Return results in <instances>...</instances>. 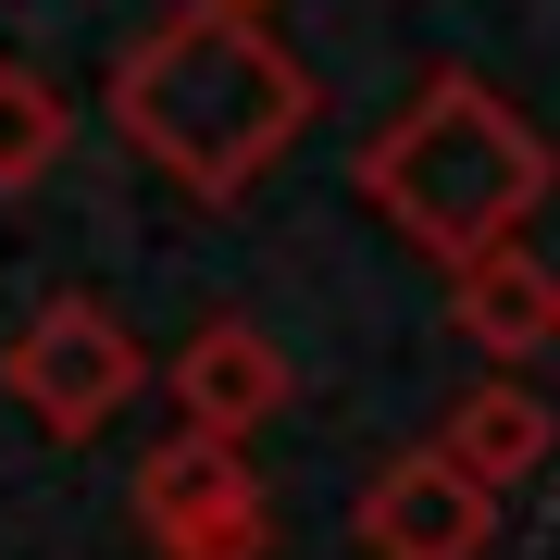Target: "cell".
<instances>
[{
    "label": "cell",
    "instance_id": "6da1fadb",
    "mask_svg": "<svg viewBox=\"0 0 560 560\" xmlns=\"http://www.w3.org/2000/svg\"><path fill=\"white\" fill-rule=\"evenodd\" d=\"M113 125L200 212H224V200H249V187L300 150L312 62L287 50L261 13H237V0H187V13H162L150 38L113 62Z\"/></svg>",
    "mask_w": 560,
    "mask_h": 560
},
{
    "label": "cell",
    "instance_id": "7a4b0ae2",
    "mask_svg": "<svg viewBox=\"0 0 560 560\" xmlns=\"http://www.w3.org/2000/svg\"><path fill=\"white\" fill-rule=\"evenodd\" d=\"M548 175H560V162H548V138H536V113H523L511 88L460 75V62H436V75L361 138V200L399 224L423 261H448V275L523 249Z\"/></svg>",
    "mask_w": 560,
    "mask_h": 560
},
{
    "label": "cell",
    "instance_id": "3957f363",
    "mask_svg": "<svg viewBox=\"0 0 560 560\" xmlns=\"http://www.w3.org/2000/svg\"><path fill=\"white\" fill-rule=\"evenodd\" d=\"M0 386L25 399V423H38V436L88 448V436H101V423L150 386V349H138V324H125L113 300H88V287H75V300H38V312L13 324Z\"/></svg>",
    "mask_w": 560,
    "mask_h": 560
},
{
    "label": "cell",
    "instance_id": "277c9868",
    "mask_svg": "<svg viewBox=\"0 0 560 560\" xmlns=\"http://www.w3.org/2000/svg\"><path fill=\"white\" fill-rule=\"evenodd\" d=\"M138 536L162 560H261V548H275V499H261L249 448L175 423V436L138 460Z\"/></svg>",
    "mask_w": 560,
    "mask_h": 560
},
{
    "label": "cell",
    "instance_id": "5b68a950",
    "mask_svg": "<svg viewBox=\"0 0 560 560\" xmlns=\"http://www.w3.org/2000/svg\"><path fill=\"white\" fill-rule=\"evenodd\" d=\"M349 536H361V560H486L499 499H486V486L460 474L436 436H423V448H386L374 474H361Z\"/></svg>",
    "mask_w": 560,
    "mask_h": 560
},
{
    "label": "cell",
    "instance_id": "8992f818",
    "mask_svg": "<svg viewBox=\"0 0 560 560\" xmlns=\"http://www.w3.org/2000/svg\"><path fill=\"white\" fill-rule=\"evenodd\" d=\"M162 386H175V423L187 436H224V448H249L261 423H275L287 399H300V374H287V349L261 337L249 312H224V324H200L175 361H162Z\"/></svg>",
    "mask_w": 560,
    "mask_h": 560
},
{
    "label": "cell",
    "instance_id": "52a82bcc",
    "mask_svg": "<svg viewBox=\"0 0 560 560\" xmlns=\"http://www.w3.org/2000/svg\"><path fill=\"white\" fill-rule=\"evenodd\" d=\"M436 448H448L460 474L486 486V499H511L523 474H548V448H560V411H548L523 374H474V386H460V399L436 411Z\"/></svg>",
    "mask_w": 560,
    "mask_h": 560
},
{
    "label": "cell",
    "instance_id": "ba28073f",
    "mask_svg": "<svg viewBox=\"0 0 560 560\" xmlns=\"http://www.w3.org/2000/svg\"><path fill=\"white\" fill-rule=\"evenodd\" d=\"M448 324L486 361H536V349H560V275L536 249H499V261H474V275H448Z\"/></svg>",
    "mask_w": 560,
    "mask_h": 560
},
{
    "label": "cell",
    "instance_id": "9c48e42d",
    "mask_svg": "<svg viewBox=\"0 0 560 560\" xmlns=\"http://www.w3.org/2000/svg\"><path fill=\"white\" fill-rule=\"evenodd\" d=\"M62 138H75V101H62L38 62H0V200H25L62 162Z\"/></svg>",
    "mask_w": 560,
    "mask_h": 560
},
{
    "label": "cell",
    "instance_id": "30bf717a",
    "mask_svg": "<svg viewBox=\"0 0 560 560\" xmlns=\"http://www.w3.org/2000/svg\"><path fill=\"white\" fill-rule=\"evenodd\" d=\"M237 13H261V0H237Z\"/></svg>",
    "mask_w": 560,
    "mask_h": 560
}]
</instances>
